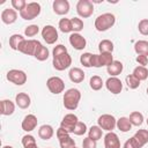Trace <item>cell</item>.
Masks as SVG:
<instances>
[{"label": "cell", "instance_id": "cell-3", "mask_svg": "<svg viewBox=\"0 0 148 148\" xmlns=\"http://www.w3.org/2000/svg\"><path fill=\"white\" fill-rule=\"evenodd\" d=\"M116 23V16L112 13H104L96 17L95 20V29L99 32L106 31L110 28H112Z\"/></svg>", "mask_w": 148, "mask_h": 148}, {"label": "cell", "instance_id": "cell-42", "mask_svg": "<svg viewBox=\"0 0 148 148\" xmlns=\"http://www.w3.org/2000/svg\"><path fill=\"white\" fill-rule=\"evenodd\" d=\"M138 30L141 35L148 36V18H142L138 24Z\"/></svg>", "mask_w": 148, "mask_h": 148}, {"label": "cell", "instance_id": "cell-32", "mask_svg": "<svg viewBox=\"0 0 148 148\" xmlns=\"http://www.w3.org/2000/svg\"><path fill=\"white\" fill-rule=\"evenodd\" d=\"M138 80L140 81H145L148 79V69L143 66H138L133 69V73H132Z\"/></svg>", "mask_w": 148, "mask_h": 148}, {"label": "cell", "instance_id": "cell-49", "mask_svg": "<svg viewBox=\"0 0 148 148\" xmlns=\"http://www.w3.org/2000/svg\"><path fill=\"white\" fill-rule=\"evenodd\" d=\"M147 95H148V87H147Z\"/></svg>", "mask_w": 148, "mask_h": 148}, {"label": "cell", "instance_id": "cell-39", "mask_svg": "<svg viewBox=\"0 0 148 148\" xmlns=\"http://www.w3.org/2000/svg\"><path fill=\"white\" fill-rule=\"evenodd\" d=\"M39 32V27L37 24H30L24 29V35L27 37H34Z\"/></svg>", "mask_w": 148, "mask_h": 148}, {"label": "cell", "instance_id": "cell-6", "mask_svg": "<svg viewBox=\"0 0 148 148\" xmlns=\"http://www.w3.org/2000/svg\"><path fill=\"white\" fill-rule=\"evenodd\" d=\"M76 13L80 17H90L94 13V3L89 0H79L76 3Z\"/></svg>", "mask_w": 148, "mask_h": 148}, {"label": "cell", "instance_id": "cell-34", "mask_svg": "<svg viewBox=\"0 0 148 148\" xmlns=\"http://www.w3.org/2000/svg\"><path fill=\"white\" fill-rule=\"evenodd\" d=\"M98 50H99V53H104V52L112 53V51H113V43L111 40H109V39H103L98 44Z\"/></svg>", "mask_w": 148, "mask_h": 148}, {"label": "cell", "instance_id": "cell-15", "mask_svg": "<svg viewBox=\"0 0 148 148\" xmlns=\"http://www.w3.org/2000/svg\"><path fill=\"white\" fill-rule=\"evenodd\" d=\"M69 44L73 46V49H75L77 51H81L87 46V40L81 34L72 32L69 35Z\"/></svg>", "mask_w": 148, "mask_h": 148}, {"label": "cell", "instance_id": "cell-50", "mask_svg": "<svg viewBox=\"0 0 148 148\" xmlns=\"http://www.w3.org/2000/svg\"><path fill=\"white\" fill-rule=\"evenodd\" d=\"M75 148H77V147H75Z\"/></svg>", "mask_w": 148, "mask_h": 148}, {"label": "cell", "instance_id": "cell-27", "mask_svg": "<svg viewBox=\"0 0 148 148\" xmlns=\"http://www.w3.org/2000/svg\"><path fill=\"white\" fill-rule=\"evenodd\" d=\"M102 131L103 130L98 125H94L88 130V138L92 139L94 141H98L99 139H102V134H103Z\"/></svg>", "mask_w": 148, "mask_h": 148}, {"label": "cell", "instance_id": "cell-22", "mask_svg": "<svg viewBox=\"0 0 148 148\" xmlns=\"http://www.w3.org/2000/svg\"><path fill=\"white\" fill-rule=\"evenodd\" d=\"M15 111V104L10 99H2L0 102V113L2 116H12Z\"/></svg>", "mask_w": 148, "mask_h": 148}, {"label": "cell", "instance_id": "cell-12", "mask_svg": "<svg viewBox=\"0 0 148 148\" xmlns=\"http://www.w3.org/2000/svg\"><path fill=\"white\" fill-rule=\"evenodd\" d=\"M40 34H42V37H43V39L47 43V44H54L57 40H58V31H57V29L53 27V25H51V24H47V25H45L43 29H42V31H40Z\"/></svg>", "mask_w": 148, "mask_h": 148}, {"label": "cell", "instance_id": "cell-38", "mask_svg": "<svg viewBox=\"0 0 148 148\" xmlns=\"http://www.w3.org/2000/svg\"><path fill=\"white\" fill-rule=\"evenodd\" d=\"M71 22H72V29H73V32H79L83 29V21L80 18V17H73L71 18Z\"/></svg>", "mask_w": 148, "mask_h": 148}, {"label": "cell", "instance_id": "cell-37", "mask_svg": "<svg viewBox=\"0 0 148 148\" xmlns=\"http://www.w3.org/2000/svg\"><path fill=\"white\" fill-rule=\"evenodd\" d=\"M125 82H126V84H127V87L130 89H136V88H139L141 81L138 80L133 74H130V75H127L125 77Z\"/></svg>", "mask_w": 148, "mask_h": 148}, {"label": "cell", "instance_id": "cell-23", "mask_svg": "<svg viewBox=\"0 0 148 148\" xmlns=\"http://www.w3.org/2000/svg\"><path fill=\"white\" fill-rule=\"evenodd\" d=\"M54 134V130L51 125H47V124H44L39 127L38 130V136L43 140H50Z\"/></svg>", "mask_w": 148, "mask_h": 148}, {"label": "cell", "instance_id": "cell-40", "mask_svg": "<svg viewBox=\"0 0 148 148\" xmlns=\"http://www.w3.org/2000/svg\"><path fill=\"white\" fill-rule=\"evenodd\" d=\"M91 53H89V52H84V53H82L81 56H80V62L84 66V67H87V68H89V67H91Z\"/></svg>", "mask_w": 148, "mask_h": 148}, {"label": "cell", "instance_id": "cell-11", "mask_svg": "<svg viewBox=\"0 0 148 148\" xmlns=\"http://www.w3.org/2000/svg\"><path fill=\"white\" fill-rule=\"evenodd\" d=\"M46 86H47V89L50 90V92H52L54 95H58L65 90V82L59 76L49 77L46 81Z\"/></svg>", "mask_w": 148, "mask_h": 148}, {"label": "cell", "instance_id": "cell-10", "mask_svg": "<svg viewBox=\"0 0 148 148\" xmlns=\"http://www.w3.org/2000/svg\"><path fill=\"white\" fill-rule=\"evenodd\" d=\"M7 80L16 86H23L27 82V74L24 71L21 69H10L7 72L6 75Z\"/></svg>", "mask_w": 148, "mask_h": 148}, {"label": "cell", "instance_id": "cell-9", "mask_svg": "<svg viewBox=\"0 0 148 148\" xmlns=\"http://www.w3.org/2000/svg\"><path fill=\"white\" fill-rule=\"evenodd\" d=\"M57 138L59 140V145L60 148H75V141L74 139H72V136L69 135L71 133L66 132L64 128L59 127L56 132Z\"/></svg>", "mask_w": 148, "mask_h": 148}, {"label": "cell", "instance_id": "cell-48", "mask_svg": "<svg viewBox=\"0 0 148 148\" xmlns=\"http://www.w3.org/2000/svg\"><path fill=\"white\" fill-rule=\"evenodd\" d=\"M146 121H147V125H148V118H147V120H146Z\"/></svg>", "mask_w": 148, "mask_h": 148}, {"label": "cell", "instance_id": "cell-4", "mask_svg": "<svg viewBox=\"0 0 148 148\" xmlns=\"http://www.w3.org/2000/svg\"><path fill=\"white\" fill-rule=\"evenodd\" d=\"M40 12H42V7L38 2H29L25 6V8L20 12V16L25 21H30L36 18L40 14Z\"/></svg>", "mask_w": 148, "mask_h": 148}, {"label": "cell", "instance_id": "cell-13", "mask_svg": "<svg viewBox=\"0 0 148 148\" xmlns=\"http://www.w3.org/2000/svg\"><path fill=\"white\" fill-rule=\"evenodd\" d=\"M77 121H79V119H77V117L74 113H67L62 118V120L60 123V127L64 128L68 133H73V131H74Z\"/></svg>", "mask_w": 148, "mask_h": 148}, {"label": "cell", "instance_id": "cell-28", "mask_svg": "<svg viewBox=\"0 0 148 148\" xmlns=\"http://www.w3.org/2000/svg\"><path fill=\"white\" fill-rule=\"evenodd\" d=\"M133 136L136 139V141L141 147L148 143V130H138Z\"/></svg>", "mask_w": 148, "mask_h": 148}, {"label": "cell", "instance_id": "cell-35", "mask_svg": "<svg viewBox=\"0 0 148 148\" xmlns=\"http://www.w3.org/2000/svg\"><path fill=\"white\" fill-rule=\"evenodd\" d=\"M103 80H102V77L101 76H98V75H92L91 77H90V80H89V86H90V88L92 89V90H99V89H102V87H103Z\"/></svg>", "mask_w": 148, "mask_h": 148}, {"label": "cell", "instance_id": "cell-8", "mask_svg": "<svg viewBox=\"0 0 148 148\" xmlns=\"http://www.w3.org/2000/svg\"><path fill=\"white\" fill-rule=\"evenodd\" d=\"M97 124L102 130H104L106 132H112L114 130V127H117V119L112 114L105 113V114H102L98 117Z\"/></svg>", "mask_w": 148, "mask_h": 148}, {"label": "cell", "instance_id": "cell-30", "mask_svg": "<svg viewBox=\"0 0 148 148\" xmlns=\"http://www.w3.org/2000/svg\"><path fill=\"white\" fill-rule=\"evenodd\" d=\"M128 119H130L132 126L139 127V126H141L142 123H143V114H142L141 112H139V111H133V112L130 114Z\"/></svg>", "mask_w": 148, "mask_h": 148}, {"label": "cell", "instance_id": "cell-47", "mask_svg": "<svg viewBox=\"0 0 148 148\" xmlns=\"http://www.w3.org/2000/svg\"><path fill=\"white\" fill-rule=\"evenodd\" d=\"M2 148H13V147H12V146H3Z\"/></svg>", "mask_w": 148, "mask_h": 148}, {"label": "cell", "instance_id": "cell-19", "mask_svg": "<svg viewBox=\"0 0 148 148\" xmlns=\"http://www.w3.org/2000/svg\"><path fill=\"white\" fill-rule=\"evenodd\" d=\"M17 20V13L13 8H5L1 12V21L5 24H13Z\"/></svg>", "mask_w": 148, "mask_h": 148}, {"label": "cell", "instance_id": "cell-7", "mask_svg": "<svg viewBox=\"0 0 148 148\" xmlns=\"http://www.w3.org/2000/svg\"><path fill=\"white\" fill-rule=\"evenodd\" d=\"M42 43L39 40H36V39H24L20 46H18V50L21 53L23 54H27V56H35L38 46L40 45Z\"/></svg>", "mask_w": 148, "mask_h": 148}, {"label": "cell", "instance_id": "cell-44", "mask_svg": "<svg viewBox=\"0 0 148 148\" xmlns=\"http://www.w3.org/2000/svg\"><path fill=\"white\" fill-rule=\"evenodd\" d=\"M123 148H142V147L139 145V142L136 141V139L134 136H132V138H130L128 140L125 141Z\"/></svg>", "mask_w": 148, "mask_h": 148}, {"label": "cell", "instance_id": "cell-26", "mask_svg": "<svg viewBox=\"0 0 148 148\" xmlns=\"http://www.w3.org/2000/svg\"><path fill=\"white\" fill-rule=\"evenodd\" d=\"M34 57L37 60H39V61H45L50 57V51H49V49L46 46H44L43 44H40L38 46V49H37V51H36V53H35Z\"/></svg>", "mask_w": 148, "mask_h": 148}, {"label": "cell", "instance_id": "cell-29", "mask_svg": "<svg viewBox=\"0 0 148 148\" xmlns=\"http://www.w3.org/2000/svg\"><path fill=\"white\" fill-rule=\"evenodd\" d=\"M134 51L135 53L139 54H145L148 56V42L147 40H138L134 44Z\"/></svg>", "mask_w": 148, "mask_h": 148}, {"label": "cell", "instance_id": "cell-21", "mask_svg": "<svg viewBox=\"0 0 148 148\" xmlns=\"http://www.w3.org/2000/svg\"><path fill=\"white\" fill-rule=\"evenodd\" d=\"M15 103L20 109H28L31 104V98L27 92H18L15 96Z\"/></svg>", "mask_w": 148, "mask_h": 148}, {"label": "cell", "instance_id": "cell-14", "mask_svg": "<svg viewBox=\"0 0 148 148\" xmlns=\"http://www.w3.org/2000/svg\"><path fill=\"white\" fill-rule=\"evenodd\" d=\"M105 87L106 89L113 94V95H118L123 90V82L120 79H118L117 76H110L106 81H105Z\"/></svg>", "mask_w": 148, "mask_h": 148}, {"label": "cell", "instance_id": "cell-5", "mask_svg": "<svg viewBox=\"0 0 148 148\" xmlns=\"http://www.w3.org/2000/svg\"><path fill=\"white\" fill-rule=\"evenodd\" d=\"M113 62V56L112 53H98V54H92L91 56V67H103V66H110Z\"/></svg>", "mask_w": 148, "mask_h": 148}, {"label": "cell", "instance_id": "cell-1", "mask_svg": "<svg viewBox=\"0 0 148 148\" xmlns=\"http://www.w3.org/2000/svg\"><path fill=\"white\" fill-rule=\"evenodd\" d=\"M52 65L57 71H65L72 65V57L69 56L67 47L62 44H58L52 51Z\"/></svg>", "mask_w": 148, "mask_h": 148}, {"label": "cell", "instance_id": "cell-36", "mask_svg": "<svg viewBox=\"0 0 148 148\" xmlns=\"http://www.w3.org/2000/svg\"><path fill=\"white\" fill-rule=\"evenodd\" d=\"M22 145L24 148H38L36 143V139L31 134H27L22 138Z\"/></svg>", "mask_w": 148, "mask_h": 148}, {"label": "cell", "instance_id": "cell-25", "mask_svg": "<svg viewBox=\"0 0 148 148\" xmlns=\"http://www.w3.org/2000/svg\"><path fill=\"white\" fill-rule=\"evenodd\" d=\"M117 128H118L120 132L126 133V132L131 131L132 124H131V121H130V119H128L127 117H120V118L117 120Z\"/></svg>", "mask_w": 148, "mask_h": 148}, {"label": "cell", "instance_id": "cell-2", "mask_svg": "<svg viewBox=\"0 0 148 148\" xmlns=\"http://www.w3.org/2000/svg\"><path fill=\"white\" fill-rule=\"evenodd\" d=\"M80 99H81V92L79 89L71 88V89L66 90L64 94V97H62L65 109H67L69 111H74L79 106Z\"/></svg>", "mask_w": 148, "mask_h": 148}, {"label": "cell", "instance_id": "cell-45", "mask_svg": "<svg viewBox=\"0 0 148 148\" xmlns=\"http://www.w3.org/2000/svg\"><path fill=\"white\" fill-rule=\"evenodd\" d=\"M97 141H94L92 139L90 138H86L83 139V142H82V148H96L97 147Z\"/></svg>", "mask_w": 148, "mask_h": 148}, {"label": "cell", "instance_id": "cell-43", "mask_svg": "<svg viewBox=\"0 0 148 148\" xmlns=\"http://www.w3.org/2000/svg\"><path fill=\"white\" fill-rule=\"evenodd\" d=\"M12 6H13V9H16L18 12L23 10L25 8V6L28 5V2L25 0H12Z\"/></svg>", "mask_w": 148, "mask_h": 148}, {"label": "cell", "instance_id": "cell-18", "mask_svg": "<svg viewBox=\"0 0 148 148\" xmlns=\"http://www.w3.org/2000/svg\"><path fill=\"white\" fill-rule=\"evenodd\" d=\"M105 148H120V140L114 132H108L104 136Z\"/></svg>", "mask_w": 148, "mask_h": 148}, {"label": "cell", "instance_id": "cell-24", "mask_svg": "<svg viewBox=\"0 0 148 148\" xmlns=\"http://www.w3.org/2000/svg\"><path fill=\"white\" fill-rule=\"evenodd\" d=\"M123 69H124V65L119 60H113V62L106 67V72L111 76H118L123 72Z\"/></svg>", "mask_w": 148, "mask_h": 148}, {"label": "cell", "instance_id": "cell-46", "mask_svg": "<svg viewBox=\"0 0 148 148\" xmlns=\"http://www.w3.org/2000/svg\"><path fill=\"white\" fill-rule=\"evenodd\" d=\"M136 62L140 65V66H143V67H146V65L148 64V56H145V54H139L138 57H136Z\"/></svg>", "mask_w": 148, "mask_h": 148}, {"label": "cell", "instance_id": "cell-41", "mask_svg": "<svg viewBox=\"0 0 148 148\" xmlns=\"http://www.w3.org/2000/svg\"><path fill=\"white\" fill-rule=\"evenodd\" d=\"M87 131H88L87 125L83 121H80L79 120L77 124H76V126H75V128H74V131H73V133L75 135H83V134L87 133Z\"/></svg>", "mask_w": 148, "mask_h": 148}, {"label": "cell", "instance_id": "cell-33", "mask_svg": "<svg viewBox=\"0 0 148 148\" xmlns=\"http://www.w3.org/2000/svg\"><path fill=\"white\" fill-rule=\"evenodd\" d=\"M58 27H59V30H60L61 32H64V34H68V32H72V31H73L71 18H66V17L61 18V20L59 21Z\"/></svg>", "mask_w": 148, "mask_h": 148}, {"label": "cell", "instance_id": "cell-17", "mask_svg": "<svg viewBox=\"0 0 148 148\" xmlns=\"http://www.w3.org/2000/svg\"><path fill=\"white\" fill-rule=\"evenodd\" d=\"M37 123H38V120H37V117L35 114H27L22 120L21 127L24 132L29 133V132H32L36 128Z\"/></svg>", "mask_w": 148, "mask_h": 148}, {"label": "cell", "instance_id": "cell-31", "mask_svg": "<svg viewBox=\"0 0 148 148\" xmlns=\"http://www.w3.org/2000/svg\"><path fill=\"white\" fill-rule=\"evenodd\" d=\"M24 39H25V38H24L22 35H20V34H14V35H12V36L9 37V46H10V49H12V50H18L20 44H21Z\"/></svg>", "mask_w": 148, "mask_h": 148}, {"label": "cell", "instance_id": "cell-16", "mask_svg": "<svg viewBox=\"0 0 148 148\" xmlns=\"http://www.w3.org/2000/svg\"><path fill=\"white\" fill-rule=\"evenodd\" d=\"M53 12L57 15H66L69 12V2L67 0H54L52 3Z\"/></svg>", "mask_w": 148, "mask_h": 148}, {"label": "cell", "instance_id": "cell-20", "mask_svg": "<svg viewBox=\"0 0 148 148\" xmlns=\"http://www.w3.org/2000/svg\"><path fill=\"white\" fill-rule=\"evenodd\" d=\"M68 76H69V80L74 83H81L83 80H84V76H86V73L79 68V67H72L68 72Z\"/></svg>", "mask_w": 148, "mask_h": 148}]
</instances>
